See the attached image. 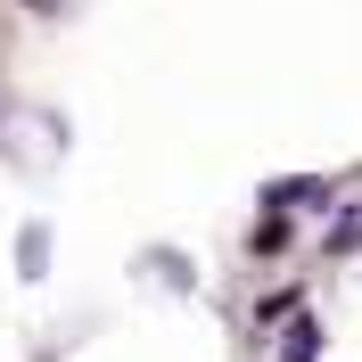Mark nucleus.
<instances>
[{"instance_id":"1","label":"nucleus","mask_w":362,"mask_h":362,"mask_svg":"<svg viewBox=\"0 0 362 362\" xmlns=\"http://www.w3.org/2000/svg\"><path fill=\"white\" fill-rule=\"evenodd\" d=\"M313 354H321V329H313V321H296L288 346H280V362H313Z\"/></svg>"}]
</instances>
